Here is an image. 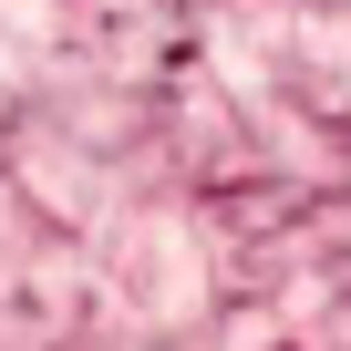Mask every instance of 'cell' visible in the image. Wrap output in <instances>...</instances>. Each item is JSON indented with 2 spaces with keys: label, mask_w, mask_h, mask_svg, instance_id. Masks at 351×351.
I'll use <instances>...</instances> for the list:
<instances>
[{
  "label": "cell",
  "mask_w": 351,
  "mask_h": 351,
  "mask_svg": "<svg viewBox=\"0 0 351 351\" xmlns=\"http://www.w3.org/2000/svg\"><path fill=\"white\" fill-rule=\"evenodd\" d=\"M42 42H52V11H42V0H0V73H32Z\"/></svg>",
  "instance_id": "obj_1"
}]
</instances>
